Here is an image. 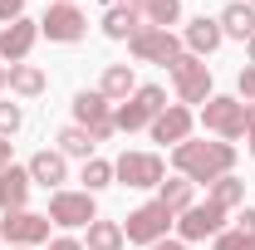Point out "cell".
<instances>
[{
  "mask_svg": "<svg viewBox=\"0 0 255 250\" xmlns=\"http://www.w3.org/2000/svg\"><path fill=\"white\" fill-rule=\"evenodd\" d=\"M172 167H177V177H187L191 187H196V182H206V187H211V182H221V177H231V172H236V142H221V137H216V142H177V147H172Z\"/></svg>",
  "mask_w": 255,
  "mask_h": 250,
  "instance_id": "1",
  "label": "cell"
},
{
  "mask_svg": "<svg viewBox=\"0 0 255 250\" xmlns=\"http://www.w3.org/2000/svg\"><path fill=\"white\" fill-rule=\"evenodd\" d=\"M162 108H167V89L162 84H137V94L123 98L118 108H113V127L118 132H137V127H152Z\"/></svg>",
  "mask_w": 255,
  "mask_h": 250,
  "instance_id": "2",
  "label": "cell"
},
{
  "mask_svg": "<svg viewBox=\"0 0 255 250\" xmlns=\"http://www.w3.org/2000/svg\"><path fill=\"white\" fill-rule=\"evenodd\" d=\"M172 226H177V216H172L157 196H152V201H142L137 211H128L123 236H128V246H157V241H167V231H172Z\"/></svg>",
  "mask_w": 255,
  "mask_h": 250,
  "instance_id": "3",
  "label": "cell"
},
{
  "mask_svg": "<svg viewBox=\"0 0 255 250\" xmlns=\"http://www.w3.org/2000/svg\"><path fill=\"white\" fill-rule=\"evenodd\" d=\"M128 49H132V59H137V64H167V69L187 54V49H182V34L157 30V25H142V30L128 39Z\"/></svg>",
  "mask_w": 255,
  "mask_h": 250,
  "instance_id": "4",
  "label": "cell"
},
{
  "mask_svg": "<svg viewBox=\"0 0 255 250\" xmlns=\"http://www.w3.org/2000/svg\"><path fill=\"white\" fill-rule=\"evenodd\" d=\"M201 127L216 132L221 142L246 137V103H241V98H226V94H211L201 103Z\"/></svg>",
  "mask_w": 255,
  "mask_h": 250,
  "instance_id": "5",
  "label": "cell"
},
{
  "mask_svg": "<svg viewBox=\"0 0 255 250\" xmlns=\"http://www.w3.org/2000/svg\"><path fill=\"white\" fill-rule=\"evenodd\" d=\"M113 182H123L132 191H147V187H162L167 182V162L157 152H123L113 162Z\"/></svg>",
  "mask_w": 255,
  "mask_h": 250,
  "instance_id": "6",
  "label": "cell"
},
{
  "mask_svg": "<svg viewBox=\"0 0 255 250\" xmlns=\"http://www.w3.org/2000/svg\"><path fill=\"white\" fill-rule=\"evenodd\" d=\"M172 89H177V103L191 108V103H206L211 98V64L196 59V54H182L172 64Z\"/></svg>",
  "mask_w": 255,
  "mask_h": 250,
  "instance_id": "7",
  "label": "cell"
},
{
  "mask_svg": "<svg viewBox=\"0 0 255 250\" xmlns=\"http://www.w3.org/2000/svg\"><path fill=\"white\" fill-rule=\"evenodd\" d=\"M44 216L54 221V226H64V231H89V226L98 221V201L89 196V191H54Z\"/></svg>",
  "mask_w": 255,
  "mask_h": 250,
  "instance_id": "8",
  "label": "cell"
},
{
  "mask_svg": "<svg viewBox=\"0 0 255 250\" xmlns=\"http://www.w3.org/2000/svg\"><path fill=\"white\" fill-rule=\"evenodd\" d=\"M74 123L89 127V137L94 142H108L118 127H113V103L98 94V89H79L74 94Z\"/></svg>",
  "mask_w": 255,
  "mask_h": 250,
  "instance_id": "9",
  "label": "cell"
},
{
  "mask_svg": "<svg viewBox=\"0 0 255 250\" xmlns=\"http://www.w3.org/2000/svg\"><path fill=\"white\" fill-rule=\"evenodd\" d=\"M49 226L54 221L49 216H39V211H5L0 216V241L5 246H49Z\"/></svg>",
  "mask_w": 255,
  "mask_h": 250,
  "instance_id": "10",
  "label": "cell"
},
{
  "mask_svg": "<svg viewBox=\"0 0 255 250\" xmlns=\"http://www.w3.org/2000/svg\"><path fill=\"white\" fill-rule=\"evenodd\" d=\"M221 231H226V211L211 201V196L196 201V206H187V211L177 216V241H187V246H191V241H206V236L216 241Z\"/></svg>",
  "mask_w": 255,
  "mask_h": 250,
  "instance_id": "11",
  "label": "cell"
},
{
  "mask_svg": "<svg viewBox=\"0 0 255 250\" xmlns=\"http://www.w3.org/2000/svg\"><path fill=\"white\" fill-rule=\"evenodd\" d=\"M39 34H49L54 44H79L89 34V15L79 5H49L44 20H39Z\"/></svg>",
  "mask_w": 255,
  "mask_h": 250,
  "instance_id": "12",
  "label": "cell"
},
{
  "mask_svg": "<svg viewBox=\"0 0 255 250\" xmlns=\"http://www.w3.org/2000/svg\"><path fill=\"white\" fill-rule=\"evenodd\" d=\"M34 39H39V20H30V15H20L15 25H5V30H0V59H5V69L30 59Z\"/></svg>",
  "mask_w": 255,
  "mask_h": 250,
  "instance_id": "13",
  "label": "cell"
},
{
  "mask_svg": "<svg viewBox=\"0 0 255 250\" xmlns=\"http://www.w3.org/2000/svg\"><path fill=\"white\" fill-rule=\"evenodd\" d=\"M191 127H196V113L182 108V103H167L157 118H152L147 132H152V142H172V147H177V142H187V137H191Z\"/></svg>",
  "mask_w": 255,
  "mask_h": 250,
  "instance_id": "14",
  "label": "cell"
},
{
  "mask_svg": "<svg viewBox=\"0 0 255 250\" xmlns=\"http://www.w3.org/2000/svg\"><path fill=\"white\" fill-rule=\"evenodd\" d=\"M25 167H30V182H34V187L64 191V182H69V157H64L59 147H39Z\"/></svg>",
  "mask_w": 255,
  "mask_h": 250,
  "instance_id": "15",
  "label": "cell"
},
{
  "mask_svg": "<svg viewBox=\"0 0 255 250\" xmlns=\"http://www.w3.org/2000/svg\"><path fill=\"white\" fill-rule=\"evenodd\" d=\"M221 44H226L221 20H211V15H196V20H187V30H182V49H187V54L206 59V54H216Z\"/></svg>",
  "mask_w": 255,
  "mask_h": 250,
  "instance_id": "16",
  "label": "cell"
},
{
  "mask_svg": "<svg viewBox=\"0 0 255 250\" xmlns=\"http://www.w3.org/2000/svg\"><path fill=\"white\" fill-rule=\"evenodd\" d=\"M30 167H5L0 172V211H25L30 201Z\"/></svg>",
  "mask_w": 255,
  "mask_h": 250,
  "instance_id": "17",
  "label": "cell"
},
{
  "mask_svg": "<svg viewBox=\"0 0 255 250\" xmlns=\"http://www.w3.org/2000/svg\"><path fill=\"white\" fill-rule=\"evenodd\" d=\"M98 94L108 98L113 108H118L123 98H132V94H137V74H132V64H108L103 79H98Z\"/></svg>",
  "mask_w": 255,
  "mask_h": 250,
  "instance_id": "18",
  "label": "cell"
},
{
  "mask_svg": "<svg viewBox=\"0 0 255 250\" xmlns=\"http://www.w3.org/2000/svg\"><path fill=\"white\" fill-rule=\"evenodd\" d=\"M216 20H221V34H226V39H241V44H246V39L255 34V5H246V0H231Z\"/></svg>",
  "mask_w": 255,
  "mask_h": 250,
  "instance_id": "19",
  "label": "cell"
},
{
  "mask_svg": "<svg viewBox=\"0 0 255 250\" xmlns=\"http://www.w3.org/2000/svg\"><path fill=\"white\" fill-rule=\"evenodd\" d=\"M132 10L142 15V25H157V30H172L182 20V0H132Z\"/></svg>",
  "mask_w": 255,
  "mask_h": 250,
  "instance_id": "20",
  "label": "cell"
},
{
  "mask_svg": "<svg viewBox=\"0 0 255 250\" xmlns=\"http://www.w3.org/2000/svg\"><path fill=\"white\" fill-rule=\"evenodd\" d=\"M44 89H49V79H44V69H39V64H10V94L39 98Z\"/></svg>",
  "mask_w": 255,
  "mask_h": 250,
  "instance_id": "21",
  "label": "cell"
},
{
  "mask_svg": "<svg viewBox=\"0 0 255 250\" xmlns=\"http://www.w3.org/2000/svg\"><path fill=\"white\" fill-rule=\"evenodd\" d=\"M137 30H142V15L132 5H108V15H103V34L108 39H132Z\"/></svg>",
  "mask_w": 255,
  "mask_h": 250,
  "instance_id": "22",
  "label": "cell"
},
{
  "mask_svg": "<svg viewBox=\"0 0 255 250\" xmlns=\"http://www.w3.org/2000/svg\"><path fill=\"white\" fill-rule=\"evenodd\" d=\"M54 142H59V152L64 157H79V162H89V157H94V137H89V127H79V123H69V127H59V137H54Z\"/></svg>",
  "mask_w": 255,
  "mask_h": 250,
  "instance_id": "23",
  "label": "cell"
},
{
  "mask_svg": "<svg viewBox=\"0 0 255 250\" xmlns=\"http://www.w3.org/2000/svg\"><path fill=\"white\" fill-rule=\"evenodd\" d=\"M191 191H196V187H191L187 177H167V182L157 187V201L172 211V216H182L187 206H196V201H191Z\"/></svg>",
  "mask_w": 255,
  "mask_h": 250,
  "instance_id": "24",
  "label": "cell"
},
{
  "mask_svg": "<svg viewBox=\"0 0 255 250\" xmlns=\"http://www.w3.org/2000/svg\"><path fill=\"white\" fill-rule=\"evenodd\" d=\"M123 246H128V236H123V226H118V221H103V216H98L94 226H89L84 250H123Z\"/></svg>",
  "mask_w": 255,
  "mask_h": 250,
  "instance_id": "25",
  "label": "cell"
},
{
  "mask_svg": "<svg viewBox=\"0 0 255 250\" xmlns=\"http://www.w3.org/2000/svg\"><path fill=\"white\" fill-rule=\"evenodd\" d=\"M211 201L221 206V211H236V206H246V182L231 172V177H221V182H211Z\"/></svg>",
  "mask_w": 255,
  "mask_h": 250,
  "instance_id": "26",
  "label": "cell"
},
{
  "mask_svg": "<svg viewBox=\"0 0 255 250\" xmlns=\"http://www.w3.org/2000/svg\"><path fill=\"white\" fill-rule=\"evenodd\" d=\"M79 182H84V191L94 196V191L113 187V162H103V157H89L84 162V172H79Z\"/></svg>",
  "mask_w": 255,
  "mask_h": 250,
  "instance_id": "27",
  "label": "cell"
},
{
  "mask_svg": "<svg viewBox=\"0 0 255 250\" xmlns=\"http://www.w3.org/2000/svg\"><path fill=\"white\" fill-rule=\"evenodd\" d=\"M211 246H216V250H255V236H251V231H241V226H231V231H221Z\"/></svg>",
  "mask_w": 255,
  "mask_h": 250,
  "instance_id": "28",
  "label": "cell"
},
{
  "mask_svg": "<svg viewBox=\"0 0 255 250\" xmlns=\"http://www.w3.org/2000/svg\"><path fill=\"white\" fill-rule=\"evenodd\" d=\"M25 123V113H20V103H0V137H15Z\"/></svg>",
  "mask_w": 255,
  "mask_h": 250,
  "instance_id": "29",
  "label": "cell"
},
{
  "mask_svg": "<svg viewBox=\"0 0 255 250\" xmlns=\"http://www.w3.org/2000/svg\"><path fill=\"white\" fill-rule=\"evenodd\" d=\"M236 89H241V98H246V103H255V64H246V69H241Z\"/></svg>",
  "mask_w": 255,
  "mask_h": 250,
  "instance_id": "30",
  "label": "cell"
},
{
  "mask_svg": "<svg viewBox=\"0 0 255 250\" xmlns=\"http://www.w3.org/2000/svg\"><path fill=\"white\" fill-rule=\"evenodd\" d=\"M25 15V0H0V25H15Z\"/></svg>",
  "mask_w": 255,
  "mask_h": 250,
  "instance_id": "31",
  "label": "cell"
},
{
  "mask_svg": "<svg viewBox=\"0 0 255 250\" xmlns=\"http://www.w3.org/2000/svg\"><path fill=\"white\" fill-rule=\"evenodd\" d=\"M246 147L255 157V103H246Z\"/></svg>",
  "mask_w": 255,
  "mask_h": 250,
  "instance_id": "32",
  "label": "cell"
},
{
  "mask_svg": "<svg viewBox=\"0 0 255 250\" xmlns=\"http://www.w3.org/2000/svg\"><path fill=\"white\" fill-rule=\"evenodd\" d=\"M44 250H84V241H74V236H54Z\"/></svg>",
  "mask_w": 255,
  "mask_h": 250,
  "instance_id": "33",
  "label": "cell"
},
{
  "mask_svg": "<svg viewBox=\"0 0 255 250\" xmlns=\"http://www.w3.org/2000/svg\"><path fill=\"white\" fill-rule=\"evenodd\" d=\"M5 167H15V142H10V137H0V172H5Z\"/></svg>",
  "mask_w": 255,
  "mask_h": 250,
  "instance_id": "34",
  "label": "cell"
},
{
  "mask_svg": "<svg viewBox=\"0 0 255 250\" xmlns=\"http://www.w3.org/2000/svg\"><path fill=\"white\" fill-rule=\"evenodd\" d=\"M236 226H241V231H251V236H255V206H241V221H236Z\"/></svg>",
  "mask_w": 255,
  "mask_h": 250,
  "instance_id": "35",
  "label": "cell"
},
{
  "mask_svg": "<svg viewBox=\"0 0 255 250\" xmlns=\"http://www.w3.org/2000/svg\"><path fill=\"white\" fill-rule=\"evenodd\" d=\"M147 250H191L187 241H172V236H167V241H157V246H147Z\"/></svg>",
  "mask_w": 255,
  "mask_h": 250,
  "instance_id": "36",
  "label": "cell"
},
{
  "mask_svg": "<svg viewBox=\"0 0 255 250\" xmlns=\"http://www.w3.org/2000/svg\"><path fill=\"white\" fill-rule=\"evenodd\" d=\"M5 89H10V69L0 64V94H5Z\"/></svg>",
  "mask_w": 255,
  "mask_h": 250,
  "instance_id": "37",
  "label": "cell"
},
{
  "mask_svg": "<svg viewBox=\"0 0 255 250\" xmlns=\"http://www.w3.org/2000/svg\"><path fill=\"white\" fill-rule=\"evenodd\" d=\"M246 54H251V64H255V34H251V39H246Z\"/></svg>",
  "mask_w": 255,
  "mask_h": 250,
  "instance_id": "38",
  "label": "cell"
},
{
  "mask_svg": "<svg viewBox=\"0 0 255 250\" xmlns=\"http://www.w3.org/2000/svg\"><path fill=\"white\" fill-rule=\"evenodd\" d=\"M108 5H132V0H108Z\"/></svg>",
  "mask_w": 255,
  "mask_h": 250,
  "instance_id": "39",
  "label": "cell"
},
{
  "mask_svg": "<svg viewBox=\"0 0 255 250\" xmlns=\"http://www.w3.org/2000/svg\"><path fill=\"white\" fill-rule=\"evenodd\" d=\"M49 5H74V0H49Z\"/></svg>",
  "mask_w": 255,
  "mask_h": 250,
  "instance_id": "40",
  "label": "cell"
},
{
  "mask_svg": "<svg viewBox=\"0 0 255 250\" xmlns=\"http://www.w3.org/2000/svg\"><path fill=\"white\" fill-rule=\"evenodd\" d=\"M10 250H34V246H10Z\"/></svg>",
  "mask_w": 255,
  "mask_h": 250,
  "instance_id": "41",
  "label": "cell"
},
{
  "mask_svg": "<svg viewBox=\"0 0 255 250\" xmlns=\"http://www.w3.org/2000/svg\"><path fill=\"white\" fill-rule=\"evenodd\" d=\"M246 5H255V0H246Z\"/></svg>",
  "mask_w": 255,
  "mask_h": 250,
  "instance_id": "42",
  "label": "cell"
},
{
  "mask_svg": "<svg viewBox=\"0 0 255 250\" xmlns=\"http://www.w3.org/2000/svg\"><path fill=\"white\" fill-rule=\"evenodd\" d=\"M0 246H5V241H0Z\"/></svg>",
  "mask_w": 255,
  "mask_h": 250,
  "instance_id": "43",
  "label": "cell"
}]
</instances>
